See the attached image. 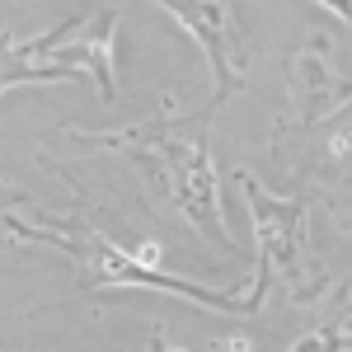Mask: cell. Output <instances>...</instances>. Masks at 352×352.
<instances>
[{
  "mask_svg": "<svg viewBox=\"0 0 352 352\" xmlns=\"http://www.w3.org/2000/svg\"><path fill=\"white\" fill-rule=\"evenodd\" d=\"M136 151H146L155 169L164 174V184L174 192V202L192 217V226H207L221 244H230V235L217 226V197H212V164H207V141L188 127H164L155 122L151 132H132L122 136Z\"/></svg>",
  "mask_w": 352,
  "mask_h": 352,
  "instance_id": "1",
  "label": "cell"
},
{
  "mask_svg": "<svg viewBox=\"0 0 352 352\" xmlns=\"http://www.w3.org/2000/svg\"><path fill=\"white\" fill-rule=\"evenodd\" d=\"M164 10H174L184 24L192 28V38L207 47L212 56V71H217V99H226L240 76H235V38H230V28H226V0H160Z\"/></svg>",
  "mask_w": 352,
  "mask_h": 352,
  "instance_id": "2",
  "label": "cell"
}]
</instances>
